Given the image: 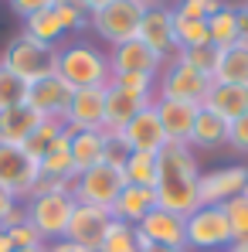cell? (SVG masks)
I'll list each match as a JSON object with an SVG mask.
<instances>
[{
    "label": "cell",
    "mask_w": 248,
    "mask_h": 252,
    "mask_svg": "<svg viewBox=\"0 0 248 252\" xmlns=\"http://www.w3.org/2000/svg\"><path fill=\"white\" fill-rule=\"evenodd\" d=\"M197 154L187 143H166L157 154V208L173 211L180 218H187L191 211L201 208L197 201Z\"/></svg>",
    "instance_id": "obj_1"
},
{
    "label": "cell",
    "mask_w": 248,
    "mask_h": 252,
    "mask_svg": "<svg viewBox=\"0 0 248 252\" xmlns=\"http://www.w3.org/2000/svg\"><path fill=\"white\" fill-rule=\"evenodd\" d=\"M58 75L72 89H106L112 79L109 55L88 41H65L58 48Z\"/></svg>",
    "instance_id": "obj_2"
},
{
    "label": "cell",
    "mask_w": 248,
    "mask_h": 252,
    "mask_svg": "<svg viewBox=\"0 0 248 252\" xmlns=\"http://www.w3.org/2000/svg\"><path fill=\"white\" fill-rule=\"evenodd\" d=\"M0 65H7L10 72H17L24 82L31 85V82H38V79H44V75L58 72V48L34 41V38H28L21 31L14 41H7L3 55H0Z\"/></svg>",
    "instance_id": "obj_3"
},
{
    "label": "cell",
    "mask_w": 248,
    "mask_h": 252,
    "mask_svg": "<svg viewBox=\"0 0 248 252\" xmlns=\"http://www.w3.org/2000/svg\"><path fill=\"white\" fill-rule=\"evenodd\" d=\"M24 205H28V221L38 228V235L44 242H58L65 239V228L79 201L72 198V191H48V194H31Z\"/></svg>",
    "instance_id": "obj_4"
},
{
    "label": "cell",
    "mask_w": 248,
    "mask_h": 252,
    "mask_svg": "<svg viewBox=\"0 0 248 252\" xmlns=\"http://www.w3.org/2000/svg\"><path fill=\"white\" fill-rule=\"evenodd\" d=\"M235 242V235H231V225H228V218H224V208H204L191 211L187 218H184V246L187 252H214V249H228Z\"/></svg>",
    "instance_id": "obj_5"
},
{
    "label": "cell",
    "mask_w": 248,
    "mask_h": 252,
    "mask_svg": "<svg viewBox=\"0 0 248 252\" xmlns=\"http://www.w3.org/2000/svg\"><path fill=\"white\" fill-rule=\"evenodd\" d=\"M123 188H126L123 167H116V164H95L85 174H75L72 198L79 205H95V208L112 211V205H116V198H119Z\"/></svg>",
    "instance_id": "obj_6"
},
{
    "label": "cell",
    "mask_w": 248,
    "mask_h": 252,
    "mask_svg": "<svg viewBox=\"0 0 248 252\" xmlns=\"http://www.w3.org/2000/svg\"><path fill=\"white\" fill-rule=\"evenodd\" d=\"M143 14H146V7H143L139 0H109L106 7L92 10L88 28H92V31H95L102 41H109L112 48H116V44H123V41H129V38H136Z\"/></svg>",
    "instance_id": "obj_7"
},
{
    "label": "cell",
    "mask_w": 248,
    "mask_h": 252,
    "mask_svg": "<svg viewBox=\"0 0 248 252\" xmlns=\"http://www.w3.org/2000/svg\"><path fill=\"white\" fill-rule=\"evenodd\" d=\"M41 170L38 160L24 150V147H7L0 143V191H7L17 201H28L34 184H38Z\"/></svg>",
    "instance_id": "obj_8"
},
{
    "label": "cell",
    "mask_w": 248,
    "mask_h": 252,
    "mask_svg": "<svg viewBox=\"0 0 248 252\" xmlns=\"http://www.w3.org/2000/svg\"><path fill=\"white\" fill-rule=\"evenodd\" d=\"M211 89V79L197 75L194 68H187L184 62L170 58L164 72L157 75V99H173V102H191V106H204V95Z\"/></svg>",
    "instance_id": "obj_9"
},
{
    "label": "cell",
    "mask_w": 248,
    "mask_h": 252,
    "mask_svg": "<svg viewBox=\"0 0 248 252\" xmlns=\"http://www.w3.org/2000/svg\"><path fill=\"white\" fill-rule=\"evenodd\" d=\"M248 184V167L245 164H228V167H214L201 174V181H197V201H201V208L211 205V208H221L224 201H231V198H238L242 191H245Z\"/></svg>",
    "instance_id": "obj_10"
},
{
    "label": "cell",
    "mask_w": 248,
    "mask_h": 252,
    "mask_svg": "<svg viewBox=\"0 0 248 252\" xmlns=\"http://www.w3.org/2000/svg\"><path fill=\"white\" fill-rule=\"evenodd\" d=\"M112 225V211L106 208H95V205H75L72 211V221L65 228V239L82 246L88 252H99L102 242H106V232Z\"/></svg>",
    "instance_id": "obj_11"
},
{
    "label": "cell",
    "mask_w": 248,
    "mask_h": 252,
    "mask_svg": "<svg viewBox=\"0 0 248 252\" xmlns=\"http://www.w3.org/2000/svg\"><path fill=\"white\" fill-rule=\"evenodd\" d=\"M72 95H75V89L55 72V75H44L38 82H31V89H28V106L41 120H65V109H68Z\"/></svg>",
    "instance_id": "obj_12"
},
{
    "label": "cell",
    "mask_w": 248,
    "mask_h": 252,
    "mask_svg": "<svg viewBox=\"0 0 248 252\" xmlns=\"http://www.w3.org/2000/svg\"><path fill=\"white\" fill-rule=\"evenodd\" d=\"M136 38L146 44V48H153L164 62H170V58L177 55V38H173V7H170V3H164V7H146Z\"/></svg>",
    "instance_id": "obj_13"
},
{
    "label": "cell",
    "mask_w": 248,
    "mask_h": 252,
    "mask_svg": "<svg viewBox=\"0 0 248 252\" xmlns=\"http://www.w3.org/2000/svg\"><path fill=\"white\" fill-rule=\"evenodd\" d=\"M65 126L72 133L102 129L106 126V89H75V95L65 109Z\"/></svg>",
    "instance_id": "obj_14"
},
{
    "label": "cell",
    "mask_w": 248,
    "mask_h": 252,
    "mask_svg": "<svg viewBox=\"0 0 248 252\" xmlns=\"http://www.w3.org/2000/svg\"><path fill=\"white\" fill-rule=\"evenodd\" d=\"M109 65H112V72H136V75L157 79V75L164 72L166 62L153 51V48H146L139 38H129V41L116 44V48L109 51Z\"/></svg>",
    "instance_id": "obj_15"
},
{
    "label": "cell",
    "mask_w": 248,
    "mask_h": 252,
    "mask_svg": "<svg viewBox=\"0 0 248 252\" xmlns=\"http://www.w3.org/2000/svg\"><path fill=\"white\" fill-rule=\"evenodd\" d=\"M119 136L126 140V147L133 154H160L166 147V133L160 126V116H157L153 106H146L139 116H133V123H126Z\"/></svg>",
    "instance_id": "obj_16"
},
{
    "label": "cell",
    "mask_w": 248,
    "mask_h": 252,
    "mask_svg": "<svg viewBox=\"0 0 248 252\" xmlns=\"http://www.w3.org/2000/svg\"><path fill=\"white\" fill-rule=\"evenodd\" d=\"M139 239L146 246H170V249H187L184 246V218L173 215V211L153 208L139 225H136Z\"/></svg>",
    "instance_id": "obj_17"
},
{
    "label": "cell",
    "mask_w": 248,
    "mask_h": 252,
    "mask_svg": "<svg viewBox=\"0 0 248 252\" xmlns=\"http://www.w3.org/2000/svg\"><path fill=\"white\" fill-rule=\"evenodd\" d=\"M157 95H136L116 85H106V133H123L126 123H133V116H139L146 106H153Z\"/></svg>",
    "instance_id": "obj_18"
},
{
    "label": "cell",
    "mask_w": 248,
    "mask_h": 252,
    "mask_svg": "<svg viewBox=\"0 0 248 252\" xmlns=\"http://www.w3.org/2000/svg\"><path fill=\"white\" fill-rule=\"evenodd\" d=\"M153 109L160 116V126L166 133V143H187L191 140V126L201 106L191 102H173V99H153Z\"/></svg>",
    "instance_id": "obj_19"
},
{
    "label": "cell",
    "mask_w": 248,
    "mask_h": 252,
    "mask_svg": "<svg viewBox=\"0 0 248 252\" xmlns=\"http://www.w3.org/2000/svg\"><path fill=\"white\" fill-rule=\"evenodd\" d=\"M187 147L197 154V150H204V154H214V150H221V147H228V123L218 116V113H211V109H197V116H194V126H191V140H187Z\"/></svg>",
    "instance_id": "obj_20"
},
{
    "label": "cell",
    "mask_w": 248,
    "mask_h": 252,
    "mask_svg": "<svg viewBox=\"0 0 248 252\" xmlns=\"http://www.w3.org/2000/svg\"><path fill=\"white\" fill-rule=\"evenodd\" d=\"M204 109L218 113L224 123L238 120L242 113H248V85H231V82H211L204 95Z\"/></svg>",
    "instance_id": "obj_21"
},
{
    "label": "cell",
    "mask_w": 248,
    "mask_h": 252,
    "mask_svg": "<svg viewBox=\"0 0 248 252\" xmlns=\"http://www.w3.org/2000/svg\"><path fill=\"white\" fill-rule=\"evenodd\" d=\"M157 208V191L153 188H139V184H126L112 205V218L126 225H139L150 211Z\"/></svg>",
    "instance_id": "obj_22"
},
{
    "label": "cell",
    "mask_w": 248,
    "mask_h": 252,
    "mask_svg": "<svg viewBox=\"0 0 248 252\" xmlns=\"http://www.w3.org/2000/svg\"><path fill=\"white\" fill-rule=\"evenodd\" d=\"M38 123H41V116H38L28 102H24V106H14V109H3V113H0V143H7V147H24Z\"/></svg>",
    "instance_id": "obj_23"
},
{
    "label": "cell",
    "mask_w": 248,
    "mask_h": 252,
    "mask_svg": "<svg viewBox=\"0 0 248 252\" xmlns=\"http://www.w3.org/2000/svg\"><path fill=\"white\" fill-rule=\"evenodd\" d=\"M102 157H106V129L72 133V164H75V174H85L88 167L102 164Z\"/></svg>",
    "instance_id": "obj_24"
},
{
    "label": "cell",
    "mask_w": 248,
    "mask_h": 252,
    "mask_svg": "<svg viewBox=\"0 0 248 252\" xmlns=\"http://www.w3.org/2000/svg\"><path fill=\"white\" fill-rule=\"evenodd\" d=\"M38 170H41V177L48 181H75V164H72V133H65L48 154H44L41 160H38Z\"/></svg>",
    "instance_id": "obj_25"
},
{
    "label": "cell",
    "mask_w": 248,
    "mask_h": 252,
    "mask_svg": "<svg viewBox=\"0 0 248 252\" xmlns=\"http://www.w3.org/2000/svg\"><path fill=\"white\" fill-rule=\"evenodd\" d=\"M214 82H231V85H248V44H231L218 58Z\"/></svg>",
    "instance_id": "obj_26"
},
{
    "label": "cell",
    "mask_w": 248,
    "mask_h": 252,
    "mask_svg": "<svg viewBox=\"0 0 248 252\" xmlns=\"http://www.w3.org/2000/svg\"><path fill=\"white\" fill-rule=\"evenodd\" d=\"M207 34H211V44L214 48H231L238 44V14H235V3H224L218 14L207 17Z\"/></svg>",
    "instance_id": "obj_27"
},
{
    "label": "cell",
    "mask_w": 248,
    "mask_h": 252,
    "mask_svg": "<svg viewBox=\"0 0 248 252\" xmlns=\"http://www.w3.org/2000/svg\"><path fill=\"white\" fill-rule=\"evenodd\" d=\"M24 34L41 44H51V48H61V41H65V28H61L55 10H41V14L28 17L24 21Z\"/></svg>",
    "instance_id": "obj_28"
},
{
    "label": "cell",
    "mask_w": 248,
    "mask_h": 252,
    "mask_svg": "<svg viewBox=\"0 0 248 252\" xmlns=\"http://www.w3.org/2000/svg\"><path fill=\"white\" fill-rule=\"evenodd\" d=\"M68 133V126H65V120H41V123L34 126V133L28 136V143H24V150L34 157V160H41L44 154L61 140Z\"/></svg>",
    "instance_id": "obj_29"
},
{
    "label": "cell",
    "mask_w": 248,
    "mask_h": 252,
    "mask_svg": "<svg viewBox=\"0 0 248 252\" xmlns=\"http://www.w3.org/2000/svg\"><path fill=\"white\" fill-rule=\"evenodd\" d=\"M173 58H177V62H184L187 68H194L197 75H204V79H211V82H214L221 48H214V44H204V48H180Z\"/></svg>",
    "instance_id": "obj_30"
},
{
    "label": "cell",
    "mask_w": 248,
    "mask_h": 252,
    "mask_svg": "<svg viewBox=\"0 0 248 252\" xmlns=\"http://www.w3.org/2000/svg\"><path fill=\"white\" fill-rule=\"evenodd\" d=\"M126 184H139V188H157V154H133L123 164Z\"/></svg>",
    "instance_id": "obj_31"
},
{
    "label": "cell",
    "mask_w": 248,
    "mask_h": 252,
    "mask_svg": "<svg viewBox=\"0 0 248 252\" xmlns=\"http://www.w3.org/2000/svg\"><path fill=\"white\" fill-rule=\"evenodd\" d=\"M143 239H139V232H136V225H126V221H116L112 218V225H109V232H106V242H102V249L99 252H143Z\"/></svg>",
    "instance_id": "obj_32"
},
{
    "label": "cell",
    "mask_w": 248,
    "mask_h": 252,
    "mask_svg": "<svg viewBox=\"0 0 248 252\" xmlns=\"http://www.w3.org/2000/svg\"><path fill=\"white\" fill-rule=\"evenodd\" d=\"M28 89L31 85L24 82L17 72H10L7 65H0V113L14 109V106H24L28 102Z\"/></svg>",
    "instance_id": "obj_33"
},
{
    "label": "cell",
    "mask_w": 248,
    "mask_h": 252,
    "mask_svg": "<svg viewBox=\"0 0 248 252\" xmlns=\"http://www.w3.org/2000/svg\"><path fill=\"white\" fill-rule=\"evenodd\" d=\"M173 38H177V51H180V48H204V44H211L207 21H187V17H173Z\"/></svg>",
    "instance_id": "obj_34"
},
{
    "label": "cell",
    "mask_w": 248,
    "mask_h": 252,
    "mask_svg": "<svg viewBox=\"0 0 248 252\" xmlns=\"http://www.w3.org/2000/svg\"><path fill=\"white\" fill-rule=\"evenodd\" d=\"M51 10L58 14V21H61L65 34H82L85 28H88V21H92V14L85 10L79 0H58Z\"/></svg>",
    "instance_id": "obj_35"
},
{
    "label": "cell",
    "mask_w": 248,
    "mask_h": 252,
    "mask_svg": "<svg viewBox=\"0 0 248 252\" xmlns=\"http://www.w3.org/2000/svg\"><path fill=\"white\" fill-rule=\"evenodd\" d=\"M221 208H224V218H228V225H231L235 242H248V198L238 194V198L224 201Z\"/></svg>",
    "instance_id": "obj_36"
},
{
    "label": "cell",
    "mask_w": 248,
    "mask_h": 252,
    "mask_svg": "<svg viewBox=\"0 0 248 252\" xmlns=\"http://www.w3.org/2000/svg\"><path fill=\"white\" fill-rule=\"evenodd\" d=\"M228 0H177L170 3L173 7V17H187V21H207L211 14H218Z\"/></svg>",
    "instance_id": "obj_37"
},
{
    "label": "cell",
    "mask_w": 248,
    "mask_h": 252,
    "mask_svg": "<svg viewBox=\"0 0 248 252\" xmlns=\"http://www.w3.org/2000/svg\"><path fill=\"white\" fill-rule=\"evenodd\" d=\"M109 85L126 89V92H136V95H157V79H150V75H136V72H112Z\"/></svg>",
    "instance_id": "obj_38"
},
{
    "label": "cell",
    "mask_w": 248,
    "mask_h": 252,
    "mask_svg": "<svg viewBox=\"0 0 248 252\" xmlns=\"http://www.w3.org/2000/svg\"><path fill=\"white\" fill-rule=\"evenodd\" d=\"M7 232V239H10V249H31V246H48L41 235H38V228L31 225V221H21V225H14V228H3Z\"/></svg>",
    "instance_id": "obj_39"
},
{
    "label": "cell",
    "mask_w": 248,
    "mask_h": 252,
    "mask_svg": "<svg viewBox=\"0 0 248 252\" xmlns=\"http://www.w3.org/2000/svg\"><path fill=\"white\" fill-rule=\"evenodd\" d=\"M228 150L238 157H248V113L228 123Z\"/></svg>",
    "instance_id": "obj_40"
},
{
    "label": "cell",
    "mask_w": 248,
    "mask_h": 252,
    "mask_svg": "<svg viewBox=\"0 0 248 252\" xmlns=\"http://www.w3.org/2000/svg\"><path fill=\"white\" fill-rule=\"evenodd\" d=\"M126 157H129L126 140L119 136V133H106V157H102V164H116V167H123Z\"/></svg>",
    "instance_id": "obj_41"
},
{
    "label": "cell",
    "mask_w": 248,
    "mask_h": 252,
    "mask_svg": "<svg viewBox=\"0 0 248 252\" xmlns=\"http://www.w3.org/2000/svg\"><path fill=\"white\" fill-rule=\"evenodd\" d=\"M7 3H10V10H14L17 17H24V21H28V17L41 14V10H51L58 0H7Z\"/></svg>",
    "instance_id": "obj_42"
},
{
    "label": "cell",
    "mask_w": 248,
    "mask_h": 252,
    "mask_svg": "<svg viewBox=\"0 0 248 252\" xmlns=\"http://www.w3.org/2000/svg\"><path fill=\"white\" fill-rule=\"evenodd\" d=\"M235 14H238V41L248 44V0L235 3Z\"/></svg>",
    "instance_id": "obj_43"
},
{
    "label": "cell",
    "mask_w": 248,
    "mask_h": 252,
    "mask_svg": "<svg viewBox=\"0 0 248 252\" xmlns=\"http://www.w3.org/2000/svg\"><path fill=\"white\" fill-rule=\"evenodd\" d=\"M48 252H88V249L75 246V242H68V239H58V242H48Z\"/></svg>",
    "instance_id": "obj_44"
},
{
    "label": "cell",
    "mask_w": 248,
    "mask_h": 252,
    "mask_svg": "<svg viewBox=\"0 0 248 252\" xmlns=\"http://www.w3.org/2000/svg\"><path fill=\"white\" fill-rule=\"evenodd\" d=\"M17 205V198H10L7 191H0V228H3V218H7V211Z\"/></svg>",
    "instance_id": "obj_45"
},
{
    "label": "cell",
    "mask_w": 248,
    "mask_h": 252,
    "mask_svg": "<svg viewBox=\"0 0 248 252\" xmlns=\"http://www.w3.org/2000/svg\"><path fill=\"white\" fill-rule=\"evenodd\" d=\"M79 3H82L85 10H88V14H92V10H99V7H106V3H109V0H79Z\"/></svg>",
    "instance_id": "obj_46"
},
{
    "label": "cell",
    "mask_w": 248,
    "mask_h": 252,
    "mask_svg": "<svg viewBox=\"0 0 248 252\" xmlns=\"http://www.w3.org/2000/svg\"><path fill=\"white\" fill-rule=\"evenodd\" d=\"M143 252H187V249H170V246H143Z\"/></svg>",
    "instance_id": "obj_47"
},
{
    "label": "cell",
    "mask_w": 248,
    "mask_h": 252,
    "mask_svg": "<svg viewBox=\"0 0 248 252\" xmlns=\"http://www.w3.org/2000/svg\"><path fill=\"white\" fill-rule=\"evenodd\" d=\"M0 252H14V249H10V239H7V232H3V228H0Z\"/></svg>",
    "instance_id": "obj_48"
},
{
    "label": "cell",
    "mask_w": 248,
    "mask_h": 252,
    "mask_svg": "<svg viewBox=\"0 0 248 252\" xmlns=\"http://www.w3.org/2000/svg\"><path fill=\"white\" fill-rule=\"evenodd\" d=\"M224 252H248V242H231Z\"/></svg>",
    "instance_id": "obj_49"
},
{
    "label": "cell",
    "mask_w": 248,
    "mask_h": 252,
    "mask_svg": "<svg viewBox=\"0 0 248 252\" xmlns=\"http://www.w3.org/2000/svg\"><path fill=\"white\" fill-rule=\"evenodd\" d=\"M139 3H143V7H164L166 0H139Z\"/></svg>",
    "instance_id": "obj_50"
},
{
    "label": "cell",
    "mask_w": 248,
    "mask_h": 252,
    "mask_svg": "<svg viewBox=\"0 0 248 252\" xmlns=\"http://www.w3.org/2000/svg\"><path fill=\"white\" fill-rule=\"evenodd\" d=\"M14 252H48V246H31V249H14Z\"/></svg>",
    "instance_id": "obj_51"
},
{
    "label": "cell",
    "mask_w": 248,
    "mask_h": 252,
    "mask_svg": "<svg viewBox=\"0 0 248 252\" xmlns=\"http://www.w3.org/2000/svg\"><path fill=\"white\" fill-rule=\"evenodd\" d=\"M242 198H248V184H245V191H242Z\"/></svg>",
    "instance_id": "obj_52"
}]
</instances>
